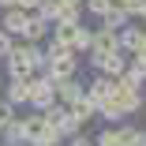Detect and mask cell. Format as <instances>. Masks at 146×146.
<instances>
[{
    "mask_svg": "<svg viewBox=\"0 0 146 146\" xmlns=\"http://www.w3.org/2000/svg\"><path fill=\"white\" fill-rule=\"evenodd\" d=\"M11 4H15V0H0V8H11Z\"/></svg>",
    "mask_w": 146,
    "mask_h": 146,
    "instance_id": "f1b7e54d",
    "label": "cell"
},
{
    "mask_svg": "<svg viewBox=\"0 0 146 146\" xmlns=\"http://www.w3.org/2000/svg\"><path fill=\"white\" fill-rule=\"evenodd\" d=\"M68 109H71V112L79 116V124H82V127L90 124V120H98V105H94L90 98H86V94H82V98H75V101H71Z\"/></svg>",
    "mask_w": 146,
    "mask_h": 146,
    "instance_id": "5bb4252c",
    "label": "cell"
},
{
    "mask_svg": "<svg viewBox=\"0 0 146 146\" xmlns=\"http://www.w3.org/2000/svg\"><path fill=\"white\" fill-rule=\"evenodd\" d=\"M131 146H146V127H135V135H131Z\"/></svg>",
    "mask_w": 146,
    "mask_h": 146,
    "instance_id": "cb8c5ba5",
    "label": "cell"
},
{
    "mask_svg": "<svg viewBox=\"0 0 146 146\" xmlns=\"http://www.w3.org/2000/svg\"><path fill=\"white\" fill-rule=\"evenodd\" d=\"M142 112H146V101H142Z\"/></svg>",
    "mask_w": 146,
    "mask_h": 146,
    "instance_id": "4dcf8cb0",
    "label": "cell"
},
{
    "mask_svg": "<svg viewBox=\"0 0 146 146\" xmlns=\"http://www.w3.org/2000/svg\"><path fill=\"white\" fill-rule=\"evenodd\" d=\"M15 4H19V8H26V11H34V8L41 4V0H15Z\"/></svg>",
    "mask_w": 146,
    "mask_h": 146,
    "instance_id": "484cf974",
    "label": "cell"
},
{
    "mask_svg": "<svg viewBox=\"0 0 146 146\" xmlns=\"http://www.w3.org/2000/svg\"><path fill=\"white\" fill-rule=\"evenodd\" d=\"M90 49H94V26H86V23H79V30H75V38H71V52L86 56Z\"/></svg>",
    "mask_w": 146,
    "mask_h": 146,
    "instance_id": "9a60e30c",
    "label": "cell"
},
{
    "mask_svg": "<svg viewBox=\"0 0 146 146\" xmlns=\"http://www.w3.org/2000/svg\"><path fill=\"white\" fill-rule=\"evenodd\" d=\"M56 4H60V8H79V11H82V0H56Z\"/></svg>",
    "mask_w": 146,
    "mask_h": 146,
    "instance_id": "4316f807",
    "label": "cell"
},
{
    "mask_svg": "<svg viewBox=\"0 0 146 146\" xmlns=\"http://www.w3.org/2000/svg\"><path fill=\"white\" fill-rule=\"evenodd\" d=\"M139 52H146V26H142V49H139Z\"/></svg>",
    "mask_w": 146,
    "mask_h": 146,
    "instance_id": "83f0119b",
    "label": "cell"
},
{
    "mask_svg": "<svg viewBox=\"0 0 146 146\" xmlns=\"http://www.w3.org/2000/svg\"><path fill=\"white\" fill-rule=\"evenodd\" d=\"M41 45H45V75H52V82L56 79H68V75H79V68H82V56L79 52H71L68 45L52 41V38H45Z\"/></svg>",
    "mask_w": 146,
    "mask_h": 146,
    "instance_id": "6da1fadb",
    "label": "cell"
},
{
    "mask_svg": "<svg viewBox=\"0 0 146 146\" xmlns=\"http://www.w3.org/2000/svg\"><path fill=\"white\" fill-rule=\"evenodd\" d=\"M0 86H4V75H0Z\"/></svg>",
    "mask_w": 146,
    "mask_h": 146,
    "instance_id": "f546056e",
    "label": "cell"
},
{
    "mask_svg": "<svg viewBox=\"0 0 146 146\" xmlns=\"http://www.w3.org/2000/svg\"><path fill=\"white\" fill-rule=\"evenodd\" d=\"M86 68L98 71V75H120L127 68V52L124 49H109V52H86Z\"/></svg>",
    "mask_w": 146,
    "mask_h": 146,
    "instance_id": "7a4b0ae2",
    "label": "cell"
},
{
    "mask_svg": "<svg viewBox=\"0 0 146 146\" xmlns=\"http://www.w3.org/2000/svg\"><path fill=\"white\" fill-rule=\"evenodd\" d=\"M49 26H52V23H45L41 15L30 11V19H26V30H23V41H38V45H41V41L49 38Z\"/></svg>",
    "mask_w": 146,
    "mask_h": 146,
    "instance_id": "4fadbf2b",
    "label": "cell"
},
{
    "mask_svg": "<svg viewBox=\"0 0 146 146\" xmlns=\"http://www.w3.org/2000/svg\"><path fill=\"white\" fill-rule=\"evenodd\" d=\"M26 19H30V11L26 8H19V4H11V8H0V26L11 34V38H23V30H26Z\"/></svg>",
    "mask_w": 146,
    "mask_h": 146,
    "instance_id": "8992f818",
    "label": "cell"
},
{
    "mask_svg": "<svg viewBox=\"0 0 146 146\" xmlns=\"http://www.w3.org/2000/svg\"><path fill=\"white\" fill-rule=\"evenodd\" d=\"M64 146H98V142H94V135H90V131H82V127H79L75 135H68V139H64Z\"/></svg>",
    "mask_w": 146,
    "mask_h": 146,
    "instance_id": "d6986e66",
    "label": "cell"
},
{
    "mask_svg": "<svg viewBox=\"0 0 146 146\" xmlns=\"http://www.w3.org/2000/svg\"><path fill=\"white\" fill-rule=\"evenodd\" d=\"M98 116H101L105 124H120V120H127V116H124V109L112 101V94H109V98H105V101L98 105Z\"/></svg>",
    "mask_w": 146,
    "mask_h": 146,
    "instance_id": "e0dca14e",
    "label": "cell"
},
{
    "mask_svg": "<svg viewBox=\"0 0 146 146\" xmlns=\"http://www.w3.org/2000/svg\"><path fill=\"white\" fill-rule=\"evenodd\" d=\"M52 94H56V101H60V105H71L75 98H82V79H79V75L56 79V82H52Z\"/></svg>",
    "mask_w": 146,
    "mask_h": 146,
    "instance_id": "8fae6325",
    "label": "cell"
},
{
    "mask_svg": "<svg viewBox=\"0 0 146 146\" xmlns=\"http://www.w3.org/2000/svg\"><path fill=\"white\" fill-rule=\"evenodd\" d=\"M109 49H120V45H116V30L94 26V52H109Z\"/></svg>",
    "mask_w": 146,
    "mask_h": 146,
    "instance_id": "2e32d148",
    "label": "cell"
},
{
    "mask_svg": "<svg viewBox=\"0 0 146 146\" xmlns=\"http://www.w3.org/2000/svg\"><path fill=\"white\" fill-rule=\"evenodd\" d=\"M116 45H120L127 56H131V52H139V49H142V23H135V19H131L127 26H120V30H116Z\"/></svg>",
    "mask_w": 146,
    "mask_h": 146,
    "instance_id": "9c48e42d",
    "label": "cell"
},
{
    "mask_svg": "<svg viewBox=\"0 0 146 146\" xmlns=\"http://www.w3.org/2000/svg\"><path fill=\"white\" fill-rule=\"evenodd\" d=\"M34 15H41L45 23H52L56 15H60V4H56V0H41V4L34 8Z\"/></svg>",
    "mask_w": 146,
    "mask_h": 146,
    "instance_id": "ac0fdd59",
    "label": "cell"
},
{
    "mask_svg": "<svg viewBox=\"0 0 146 146\" xmlns=\"http://www.w3.org/2000/svg\"><path fill=\"white\" fill-rule=\"evenodd\" d=\"M0 146H8V142H0Z\"/></svg>",
    "mask_w": 146,
    "mask_h": 146,
    "instance_id": "1f68e13d",
    "label": "cell"
},
{
    "mask_svg": "<svg viewBox=\"0 0 146 146\" xmlns=\"http://www.w3.org/2000/svg\"><path fill=\"white\" fill-rule=\"evenodd\" d=\"M79 23H82V15H60V19L49 26V38L71 49V38H75V30H79Z\"/></svg>",
    "mask_w": 146,
    "mask_h": 146,
    "instance_id": "52a82bcc",
    "label": "cell"
},
{
    "mask_svg": "<svg viewBox=\"0 0 146 146\" xmlns=\"http://www.w3.org/2000/svg\"><path fill=\"white\" fill-rule=\"evenodd\" d=\"M0 94H4L15 109H26V98H30V79H4Z\"/></svg>",
    "mask_w": 146,
    "mask_h": 146,
    "instance_id": "30bf717a",
    "label": "cell"
},
{
    "mask_svg": "<svg viewBox=\"0 0 146 146\" xmlns=\"http://www.w3.org/2000/svg\"><path fill=\"white\" fill-rule=\"evenodd\" d=\"M82 94L90 98L94 105H101V101L112 94V75H98V71H90V79L82 82Z\"/></svg>",
    "mask_w": 146,
    "mask_h": 146,
    "instance_id": "ba28073f",
    "label": "cell"
},
{
    "mask_svg": "<svg viewBox=\"0 0 146 146\" xmlns=\"http://www.w3.org/2000/svg\"><path fill=\"white\" fill-rule=\"evenodd\" d=\"M112 4H120V8H127V11L135 15V8H139V0H112Z\"/></svg>",
    "mask_w": 146,
    "mask_h": 146,
    "instance_id": "d4e9b609",
    "label": "cell"
},
{
    "mask_svg": "<svg viewBox=\"0 0 146 146\" xmlns=\"http://www.w3.org/2000/svg\"><path fill=\"white\" fill-rule=\"evenodd\" d=\"M131 135H135V127L127 120H120V124H109V127L94 131V142L98 146H131Z\"/></svg>",
    "mask_w": 146,
    "mask_h": 146,
    "instance_id": "5b68a950",
    "label": "cell"
},
{
    "mask_svg": "<svg viewBox=\"0 0 146 146\" xmlns=\"http://www.w3.org/2000/svg\"><path fill=\"white\" fill-rule=\"evenodd\" d=\"M112 4V0H82V11L90 15V19H101V11Z\"/></svg>",
    "mask_w": 146,
    "mask_h": 146,
    "instance_id": "ffe728a7",
    "label": "cell"
},
{
    "mask_svg": "<svg viewBox=\"0 0 146 146\" xmlns=\"http://www.w3.org/2000/svg\"><path fill=\"white\" fill-rule=\"evenodd\" d=\"M11 45H15V38H11V34L4 30V26H0V60H4V56L11 52Z\"/></svg>",
    "mask_w": 146,
    "mask_h": 146,
    "instance_id": "7402d4cb",
    "label": "cell"
},
{
    "mask_svg": "<svg viewBox=\"0 0 146 146\" xmlns=\"http://www.w3.org/2000/svg\"><path fill=\"white\" fill-rule=\"evenodd\" d=\"M127 23H131V11H127V8H120V4H109L94 26H109V30H120V26H127Z\"/></svg>",
    "mask_w": 146,
    "mask_h": 146,
    "instance_id": "7c38bea8",
    "label": "cell"
},
{
    "mask_svg": "<svg viewBox=\"0 0 146 146\" xmlns=\"http://www.w3.org/2000/svg\"><path fill=\"white\" fill-rule=\"evenodd\" d=\"M52 101H56V94H52V75L34 71V75H30V98H26V109H49Z\"/></svg>",
    "mask_w": 146,
    "mask_h": 146,
    "instance_id": "3957f363",
    "label": "cell"
},
{
    "mask_svg": "<svg viewBox=\"0 0 146 146\" xmlns=\"http://www.w3.org/2000/svg\"><path fill=\"white\" fill-rule=\"evenodd\" d=\"M112 101L124 109V116H135V112H142V90L139 86H127V82H120L112 75Z\"/></svg>",
    "mask_w": 146,
    "mask_h": 146,
    "instance_id": "277c9868",
    "label": "cell"
},
{
    "mask_svg": "<svg viewBox=\"0 0 146 146\" xmlns=\"http://www.w3.org/2000/svg\"><path fill=\"white\" fill-rule=\"evenodd\" d=\"M131 19H135V23H142V26H146V0H139V8H135V15H131Z\"/></svg>",
    "mask_w": 146,
    "mask_h": 146,
    "instance_id": "603a6c76",
    "label": "cell"
},
{
    "mask_svg": "<svg viewBox=\"0 0 146 146\" xmlns=\"http://www.w3.org/2000/svg\"><path fill=\"white\" fill-rule=\"evenodd\" d=\"M11 116H19V109H15V105H11L4 94H0V131H4V124L11 120Z\"/></svg>",
    "mask_w": 146,
    "mask_h": 146,
    "instance_id": "44dd1931",
    "label": "cell"
}]
</instances>
